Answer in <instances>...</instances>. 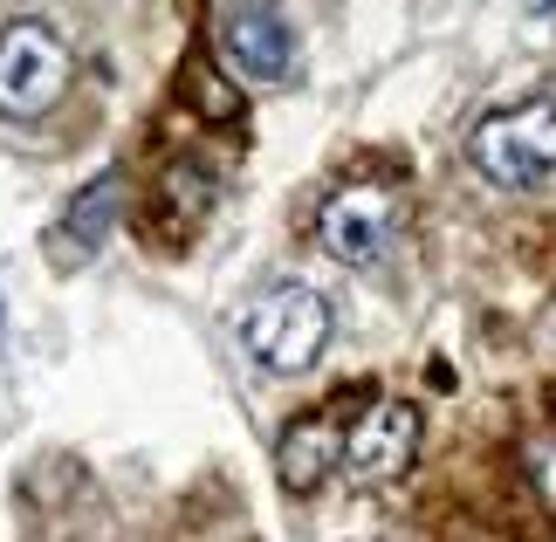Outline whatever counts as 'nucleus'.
Wrapping results in <instances>:
<instances>
[{"label": "nucleus", "mask_w": 556, "mask_h": 542, "mask_svg": "<svg viewBox=\"0 0 556 542\" xmlns=\"http://www.w3.org/2000/svg\"><path fill=\"white\" fill-rule=\"evenodd\" d=\"M316 241H324V254H337V262H351V268L378 262V254L392 248V200H384L378 186L337 192L324 206V220H316Z\"/></svg>", "instance_id": "6"}, {"label": "nucleus", "mask_w": 556, "mask_h": 542, "mask_svg": "<svg viewBox=\"0 0 556 542\" xmlns=\"http://www.w3.org/2000/svg\"><path fill=\"white\" fill-rule=\"evenodd\" d=\"M70 90V49L49 21H8L0 28V117H41Z\"/></svg>", "instance_id": "3"}, {"label": "nucleus", "mask_w": 556, "mask_h": 542, "mask_svg": "<svg viewBox=\"0 0 556 542\" xmlns=\"http://www.w3.org/2000/svg\"><path fill=\"white\" fill-rule=\"evenodd\" d=\"M220 55L233 76L248 83H289L295 70V35L275 0H233L220 14Z\"/></svg>", "instance_id": "5"}, {"label": "nucleus", "mask_w": 556, "mask_h": 542, "mask_svg": "<svg viewBox=\"0 0 556 542\" xmlns=\"http://www.w3.org/2000/svg\"><path fill=\"white\" fill-rule=\"evenodd\" d=\"M241 343H248V357L262 364V371L303 378L309 364L330 351V302L316 289H303V281H282V289H268L241 316Z\"/></svg>", "instance_id": "1"}, {"label": "nucleus", "mask_w": 556, "mask_h": 542, "mask_svg": "<svg viewBox=\"0 0 556 542\" xmlns=\"http://www.w3.org/2000/svg\"><path fill=\"white\" fill-rule=\"evenodd\" d=\"M419 461V405L405 399H378L365 419L344 432V474L357 488H384Z\"/></svg>", "instance_id": "4"}, {"label": "nucleus", "mask_w": 556, "mask_h": 542, "mask_svg": "<svg viewBox=\"0 0 556 542\" xmlns=\"http://www.w3.org/2000/svg\"><path fill=\"white\" fill-rule=\"evenodd\" d=\"M467 159H475L481 179L508 192L543 186L556 172V103H516V111L481 117L475 138H467Z\"/></svg>", "instance_id": "2"}, {"label": "nucleus", "mask_w": 556, "mask_h": 542, "mask_svg": "<svg viewBox=\"0 0 556 542\" xmlns=\"http://www.w3.org/2000/svg\"><path fill=\"white\" fill-rule=\"evenodd\" d=\"M111 220H117V172H103L97 186H83V192H76L70 220H62V241H70L76 254H97V248H103V234H111Z\"/></svg>", "instance_id": "8"}, {"label": "nucleus", "mask_w": 556, "mask_h": 542, "mask_svg": "<svg viewBox=\"0 0 556 542\" xmlns=\"http://www.w3.org/2000/svg\"><path fill=\"white\" fill-rule=\"evenodd\" d=\"M330 467H344V432H337L324 412H309V419H295L282 432V446H275V474H282L289 494H309V488H324Z\"/></svg>", "instance_id": "7"}, {"label": "nucleus", "mask_w": 556, "mask_h": 542, "mask_svg": "<svg viewBox=\"0 0 556 542\" xmlns=\"http://www.w3.org/2000/svg\"><path fill=\"white\" fill-rule=\"evenodd\" d=\"M522 14H556V0H522Z\"/></svg>", "instance_id": "10"}, {"label": "nucleus", "mask_w": 556, "mask_h": 542, "mask_svg": "<svg viewBox=\"0 0 556 542\" xmlns=\"http://www.w3.org/2000/svg\"><path fill=\"white\" fill-rule=\"evenodd\" d=\"M522 461H529V474H536V488H543V502L556 508V432H536V440L522 446Z\"/></svg>", "instance_id": "9"}]
</instances>
